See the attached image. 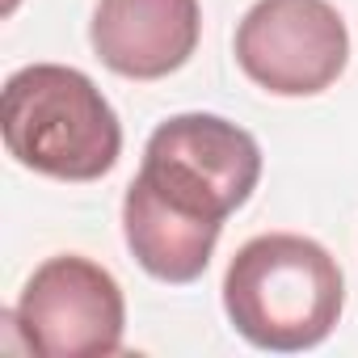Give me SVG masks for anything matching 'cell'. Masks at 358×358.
I'll list each match as a JSON object with an SVG mask.
<instances>
[{
    "instance_id": "obj_1",
    "label": "cell",
    "mask_w": 358,
    "mask_h": 358,
    "mask_svg": "<svg viewBox=\"0 0 358 358\" xmlns=\"http://www.w3.org/2000/svg\"><path fill=\"white\" fill-rule=\"evenodd\" d=\"M262 182L257 139L220 114H173L143 148L122 199L135 262L160 282H194L215 253L224 220Z\"/></svg>"
},
{
    "instance_id": "obj_2",
    "label": "cell",
    "mask_w": 358,
    "mask_h": 358,
    "mask_svg": "<svg viewBox=\"0 0 358 358\" xmlns=\"http://www.w3.org/2000/svg\"><path fill=\"white\" fill-rule=\"evenodd\" d=\"M345 282L324 245L266 232L236 249L224 274V312L236 333L274 354L320 345L341 316Z\"/></svg>"
},
{
    "instance_id": "obj_3",
    "label": "cell",
    "mask_w": 358,
    "mask_h": 358,
    "mask_svg": "<svg viewBox=\"0 0 358 358\" xmlns=\"http://www.w3.org/2000/svg\"><path fill=\"white\" fill-rule=\"evenodd\" d=\"M0 127L17 164L59 182H97L122 152L114 106L85 72L64 64H30L13 72Z\"/></svg>"
},
{
    "instance_id": "obj_4",
    "label": "cell",
    "mask_w": 358,
    "mask_h": 358,
    "mask_svg": "<svg viewBox=\"0 0 358 358\" xmlns=\"http://www.w3.org/2000/svg\"><path fill=\"white\" fill-rule=\"evenodd\" d=\"M9 320L34 358H106L122 350L127 303L110 270L59 253L30 274Z\"/></svg>"
},
{
    "instance_id": "obj_5",
    "label": "cell",
    "mask_w": 358,
    "mask_h": 358,
    "mask_svg": "<svg viewBox=\"0 0 358 358\" xmlns=\"http://www.w3.org/2000/svg\"><path fill=\"white\" fill-rule=\"evenodd\" d=\"M350 59V34L329 0H257L236 26V64L274 97L324 93Z\"/></svg>"
},
{
    "instance_id": "obj_6",
    "label": "cell",
    "mask_w": 358,
    "mask_h": 358,
    "mask_svg": "<svg viewBox=\"0 0 358 358\" xmlns=\"http://www.w3.org/2000/svg\"><path fill=\"white\" fill-rule=\"evenodd\" d=\"M199 0H97L89 43L97 59L131 80H160L199 47Z\"/></svg>"
}]
</instances>
